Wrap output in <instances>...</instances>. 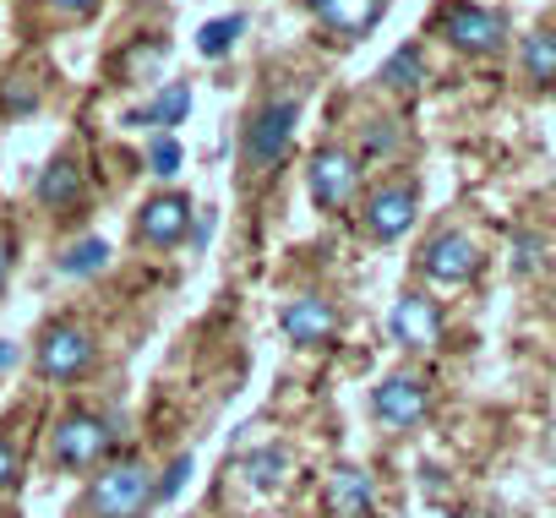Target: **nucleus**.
<instances>
[{"mask_svg":"<svg viewBox=\"0 0 556 518\" xmlns=\"http://www.w3.org/2000/svg\"><path fill=\"white\" fill-rule=\"evenodd\" d=\"M12 263H17V245H12L7 229H0V290H7V279H12Z\"/></svg>","mask_w":556,"mask_h":518,"instance_id":"obj_28","label":"nucleus"},{"mask_svg":"<svg viewBox=\"0 0 556 518\" xmlns=\"http://www.w3.org/2000/svg\"><path fill=\"white\" fill-rule=\"evenodd\" d=\"M50 7H55L61 17H88V12L99 7V0H50Z\"/></svg>","mask_w":556,"mask_h":518,"instance_id":"obj_30","label":"nucleus"},{"mask_svg":"<svg viewBox=\"0 0 556 518\" xmlns=\"http://www.w3.org/2000/svg\"><path fill=\"white\" fill-rule=\"evenodd\" d=\"M382 7L388 0H306V12L323 23V34H333L339 45H355L366 39L377 23H382Z\"/></svg>","mask_w":556,"mask_h":518,"instance_id":"obj_13","label":"nucleus"},{"mask_svg":"<svg viewBox=\"0 0 556 518\" xmlns=\"http://www.w3.org/2000/svg\"><path fill=\"white\" fill-rule=\"evenodd\" d=\"M245 480H251L256 491L285 485V480H290V447H285V442H267V447H256V453L245 458Z\"/></svg>","mask_w":556,"mask_h":518,"instance_id":"obj_18","label":"nucleus"},{"mask_svg":"<svg viewBox=\"0 0 556 518\" xmlns=\"http://www.w3.org/2000/svg\"><path fill=\"white\" fill-rule=\"evenodd\" d=\"M295 126H301V99L295 93H267L245 126H240V164L245 175H273L285 164L290 142H295Z\"/></svg>","mask_w":556,"mask_h":518,"instance_id":"obj_2","label":"nucleus"},{"mask_svg":"<svg viewBox=\"0 0 556 518\" xmlns=\"http://www.w3.org/2000/svg\"><path fill=\"white\" fill-rule=\"evenodd\" d=\"M12 491H23V453L7 431H0V496H12Z\"/></svg>","mask_w":556,"mask_h":518,"instance_id":"obj_26","label":"nucleus"},{"mask_svg":"<svg viewBox=\"0 0 556 518\" xmlns=\"http://www.w3.org/2000/svg\"><path fill=\"white\" fill-rule=\"evenodd\" d=\"M371 415H377L388 431H415V426L431 415V382H420L415 371H388V377L371 388Z\"/></svg>","mask_w":556,"mask_h":518,"instance_id":"obj_11","label":"nucleus"},{"mask_svg":"<svg viewBox=\"0 0 556 518\" xmlns=\"http://www.w3.org/2000/svg\"><path fill=\"white\" fill-rule=\"evenodd\" d=\"M186 475H191V453H180V458H175V464L159 475V502H169V496L186 485Z\"/></svg>","mask_w":556,"mask_h":518,"instance_id":"obj_27","label":"nucleus"},{"mask_svg":"<svg viewBox=\"0 0 556 518\" xmlns=\"http://www.w3.org/2000/svg\"><path fill=\"white\" fill-rule=\"evenodd\" d=\"M12 361H17V350H12V344H0V371H7Z\"/></svg>","mask_w":556,"mask_h":518,"instance_id":"obj_32","label":"nucleus"},{"mask_svg":"<svg viewBox=\"0 0 556 518\" xmlns=\"http://www.w3.org/2000/svg\"><path fill=\"white\" fill-rule=\"evenodd\" d=\"M361 153H366V159H399V153H404L399 121H371V126L361 131Z\"/></svg>","mask_w":556,"mask_h":518,"instance_id":"obj_22","label":"nucleus"},{"mask_svg":"<svg viewBox=\"0 0 556 518\" xmlns=\"http://www.w3.org/2000/svg\"><path fill=\"white\" fill-rule=\"evenodd\" d=\"M388 88H399V93H415L420 83H426V55H420V45H399L388 61H382V72H377Z\"/></svg>","mask_w":556,"mask_h":518,"instance_id":"obj_19","label":"nucleus"},{"mask_svg":"<svg viewBox=\"0 0 556 518\" xmlns=\"http://www.w3.org/2000/svg\"><path fill=\"white\" fill-rule=\"evenodd\" d=\"M207 235H213V213H197V218H191V245L202 251V245H207Z\"/></svg>","mask_w":556,"mask_h":518,"instance_id":"obj_31","label":"nucleus"},{"mask_svg":"<svg viewBox=\"0 0 556 518\" xmlns=\"http://www.w3.org/2000/svg\"><path fill=\"white\" fill-rule=\"evenodd\" d=\"M388 328H393V339H399L409 355H437V350L447 344V317H442V306H437L431 295H420V290H404V295L393 301Z\"/></svg>","mask_w":556,"mask_h":518,"instance_id":"obj_10","label":"nucleus"},{"mask_svg":"<svg viewBox=\"0 0 556 518\" xmlns=\"http://www.w3.org/2000/svg\"><path fill=\"white\" fill-rule=\"evenodd\" d=\"M437 34L458 50V55H502L507 50V17L491 7H475V0H453V7L437 17Z\"/></svg>","mask_w":556,"mask_h":518,"instance_id":"obj_8","label":"nucleus"},{"mask_svg":"<svg viewBox=\"0 0 556 518\" xmlns=\"http://www.w3.org/2000/svg\"><path fill=\"white\" fill-rule=\"evenodd\" d=\"M99 366V339L77 317H50L34 339V371L45 382H83Z\"/></svg>","mask_w":556,"mask_h":518,"instance_id":"obj_4","label":"nucleus"},{"mask_svg":"<svg viewBox=\"0 0 556 518\" xmlns=\"http://www.w3.org/2000/svg\"><path fill=\"white\" fill-rule=\"evenodd\" d=\"M240 34H245V17H218V23H207V28L197 34V50H202L207 61H224Z\"/></svg>","mask_w":556,"mask_h":518,"instance_id":"obj_21","label":"nucleus"},{"mask_svg":"<svg viewBox=\"0 0 556 518\" xmlns=\"http://www.w3.org/2000/svg\"><path fill=\"white\" fill-rule=\"evenodd\" d=\"M191 218H197L191 197H180V191H153V197L137 207V240L153 245V251H175V245L191 240Z\"/></svg>","mask_w":556,"mask_h":518,"instance_id":"obj_12","label":"nucleus"},{"mask_svg":"<svg viewBox=\"0 0 556 518\" xmlns=\"http://www.w3.org/2000/svg\"><path fill=\"white\" fill-rule=\"evenodd\" d=\"M115 442H121V431H115L110 415H99V409H66L55 420V431H50V458L66 475H93V469H104L115 458Z\"/></svg>","mask_w":556,"mask_h":518,"instance_id":"obj_3","label":"nucleus"},{"mask_svg":"<svg viewBox=\"0 0 556 518\" xmlns=\"http://www.w3.org/2000/svg\"><path fill=\"white\" fill-rule=\"evenodd\" d=\"M159 507V475L148 458H110L88 485V518H148Z\"/></svg>","mask_w":556,"mask_h":518,"instance_id":"obj_1","label":"nucleus"},{"mask_svg":"<svg viewBox=\"0 0 556 518\" xmlns=\"http://www.w3.org/2000/svg\"><path fill=\"white\" fill-rule=\"evenodd\" d=\"M415 268H420V279L458 290V285H469V279L480 274V245H475V235H469V229L442 224V229H431V235L420 240Z\"/></svg>","mask_w":556,"mask_h":518,"instance_id":"obj_6","label":"nucleus"},{"mask_svg":"<svg viewBox=\"0 0 556 518\" xmlns=\"http://www.w3.org/2000/svg\"><path fill=\"white\" fill-rule=\"evenodd\" d=\"M34 104H39V93H34V88H17V83L7 88V110H34Z\"/></svg>","mask_w":556,"mask_h":518,"instance_id":"obj_29","label":"nucleus"},{"mask_svg":"<svg viewBox=\"0 0 556 518\" xmlns=\"http://www.w3.org/2000/svg\"><path fill=\"white\" fill-rule=\"evenodd\" d=\"M323 502H328V513H333V518H371V502H377L371 475H366L361 464H339V469L328 475Z\"/></svg>","mask_w":556,"mask_h":518,"instance_id":"obj_14","label":"nucleus"},{"mask_svg":"<svg viewBox=\"0 0 556 518\" xmlns=\"http://www.w3.org/2000/svg\"><path fill=\"white\" fill-rule=\"evenodd\" d=\"M180 159H186V153H180V142H175L169 131H159V137H153V148H148V175L169 180V175L180 169Z\"/></svg>","mask_w":556,"mask_h":518,"instance_id":"obj_25","label":"nucleus"},{"mask_svg":"<svg viewBox=\"0 0 556 518\" xmlns=\"http://www.w3.org/2000/svg\"><path fill=\"white\" fill-rule=\"evenodd\" d=\"M339 328H344L339 306H333L328 295H317V290L290 295L285 312H278V333H285L295 350H328V344L339 339Z\"/></svg>","mask_w":556,"mask_h":518,"instance_id":"obj_9","label":"nucleus"},{"mask_svg":"<svg viewBox=\"0 0 556 518\" xmlns=\"http://www.w3.org/2000/svg\"><path fill=\"white\" fill-rule=\"evenodd\" d=\"M415 218H420V186L409 175H388L382 186H371L361 197V229L371 240H382V245L388 240H404L415 229Z\"/></svg>","mask_w":556,"mask_h":518,"instance_id":"obj_7","label":"nucleus"},{"mask_svg":"<svg viewBox=\"0 0 556 518\" xmlns=\"http://www.w3.org/2000/svg\"><path fill=\"white\" fill-rule=\"evenodd\" d=\"M523 72H529V83H540V88H556V28H534L529 39H523Z\"/></svg>","mask_w":556,"mask_h":518,"instance_id":"obj_17","label":"nucleus"},{"mask_svg":"<svg viewBox=\"0 0 556 518\" xmlns=\"http://www.w3.org/2000/svg\"><path fill=\"white\" fill-rule=\"evenodd\" d=\"M186 115H191V88H186V83H169V88H159V93H153V104L126 110V121H121V126H180Z\"/></svg>","mask_w":556,"mask_h":518,"instance_id":"obj_16","label":"nucleus"},{"mask_svg":"<svg viewBox=\"0 0 556 518\" xmlns=\"http://www.w3.org/2000/svg\"><path fill=\"white\" fill-rule=\"evenodd\" d=\"M34 197H39V207H50V213H66V207H77L83 202V164L77 159H50L45 169H39V180H34Z\"/></svg>","mask_w":556,"mask_h":518,"instance_id":"obj_15","label":"nucleus"},{"mask_svg":"<svg viewBox=\"0 0 556 518\" xmlns=\"http://www.w3.org/2000/svg\"><path fill=\"white\" fill-rule=\"evenodd\" d=\"M159 61H164V39H148V45L126 50L115 66L126 72V83H137V77H153V72H159Z\"/></svg>","mask_w":556,"mask_h":518,"instance_id":"obj_23","label":"nucleus"},{"mask_svg":"<svg viewBox=\"0 0 556 518\" xmlns=\"http://www.w3.org/2000/svg\"><path fill=\"white\" fill-rule=\"evenodd\" d=\"M110 268V240H77L66 256H61V274H72V279H93V274H104Z\"/></svg>","mask_w":556,"mask_h":518,"instance_id":"obj_20","label":"nucleus"},{"mask_svg":"<svg viewBox=\"0 0 556 518\" xmlns=\"http://www.w3.org/2000/svg\"><path fill=\"white\" fill-rule=\"evenodd\" d=\"M540 263H545V240L534 235V229H523V235H513V274H540Z\"/></svg>","mask_w":556,"mask_h":518,"instance_id":"obj_24","label":"nucleus"},{"mask_svg":"<svg viewBox=\"0 0 556 518\" xmlns=\"http://www.w3.org/2000/svg\"><path fill=\"white\" fill-rule=\"evenodd\" d=\"M361 186H366V175H361V153H350V148H339V142H323L317 153H312V164H306V191H312V202L323 207V213H350L355 202H361Z\"/></svg>","mask_w":556,"mask_h":518,"instance_id":"obj_5","label":"nucleus"}]
</instances>
